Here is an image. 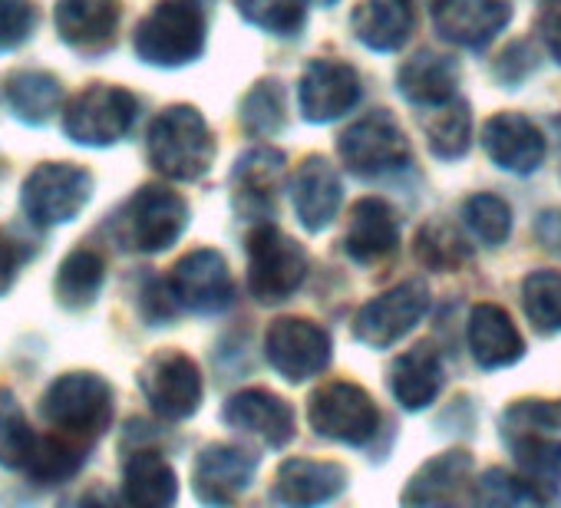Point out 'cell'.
<instances>
[{
  "label": "cell",
  "instance_id": "8992f818",
  "mask_svg": "<svg viewBox=\"0 0 561 508\" xmlns=\"http://www.w3.org/2000/svg\"><path fill=\"white\" fill-rule=\"evenodd\" d=\"M90 192H93V175L87 169L73 162H44L27 175L21 188V208L34 224L50 228V224L73 221L87 208Z\"/></svg>",
  "mask_w": 561,
  "mask_h": 508
},
{
  "label": "cell",
  "instance_id": "ba28073f",
  "mask_svg": "<svg viewBox=\"0 0 561 508\" xmlns=\"http://www.w3.org/2000/svg\"><path fill=\"white\" fill-rule=\"evenodd\" d=\"M308 416H311V426L318 436L337 439L347 446H367L380 426V413H377V403L370 400V393L347 380L321 386L311 396Z\"/></svg>",
  "mask_w": 561,
  "mask_h": 508
},
{
  "label": "cell",
  "instance_id": "d6a6232c",
  "mask_svg": "<svg viewBox=\"0 0 561 508\" xmlns=\"http://www.w3.org/2000/svg\"><path fill=\"white\" fill-rule=\"evenodd\" d=\"M423 129H426L430 149L439 159H459V155L469 152V142H472V116H469V106L466 103L449 100V103L433 106V113L423 119Z\"/></svg>",
  "mask_w": 561,
  "mask_h": 508
},
{
  "label": "cell",
  "instance_id": "7402d4cb",
  "mask_svg": "<svg viewBox=\"0 0 561 508\" xmlns=\"http://www.w3.org/2000/svg\"><path fill=\"white\" fill-rule=\"evenodd\" d=\"M119 0H57V31L77 50H103L119 27Z\"/></svg>",
  "mask_w": 561,
  "mask_h": 508
},
{
  "label": "cell",
  "instance_id": "836d02e7",
  "mask_svg": "<svg viewBox=\"0 0 561 508\" xmlns=\"http://www.w3.org/2000/svg\"><path fill=\"white\" fill-rule=\"evenodd\" d=\"M515 452L518 469L535 482H558L561 478V442L551 436V429H528L505 439Z\"/></svg>",
  "mask_w": 561,
  "mask_h": 508
},
{
  "label": "cell",
  "instance_id": "f1b7e54d",
  "mask_svg": "<svg viewBox=\"0 0 561 508\" xmlns=\"http://www.w3.org/2000/svg\"><path fill=\"white\" fill-rule=\"evenodd\" d=\"M472 472V459L469 452H443L436 459H430L413 478L410 488L403 492L407 505H436V501H453L459 498V488L469 482Z\"/></svg>",
  "mask_w": 561,
  "mask_h": 508
},
{
  "label": "cell",
  "instance_id": "4316f807",
  "mask_svg": "<svg viewBox=\"0 0 561 508\" xmlns=\"http://www.w3.org/2000/svg\"><path fill=\"white\" fill-rule=\"evenodd\" d=\"M390 390L403 409L430 406L443 390V363H439L436 350L433 347L407 350L390 370Z\"/></svg>",
  "mask_w": 561,
  "mask_h": 508
},
{
  "label": "cell",
  "instance_id": "5bb4252c",
  "mask_svg": "<svg viewBox=\"0 0 561 508\" xmlns=\"http://www.w3.org/2000/svg\"><path fill=\"white\" fill-rule=\"evenodd\" d=\"M512 11L502 0H436L433 24L436 31L466 50L489 47L508 24Z\"/></svg>",
  "mask_w": 561,
  "mask_h": 508
},
{
  "label": "cell",
  "instance_id": "b9f144b4",
  "mask_svg": "<svg viewBox=\"0 0 561 508\" xmlns=\"http://www.w3.org/2000/svg\"><path fill=\"white\" fill-rule=\"evenodd\" d=\"M37 27L34 0H0V50H14L31 41Z\"/></svg>",
  "mask_w": 561,
  "mask_h": 508
},
{
  "label": "cell",
  "instance_id": "60d3db41",
  "mask_svg": "<svg viewBox=\"0 0 561 508\" xmlns=\"http://www.w3.org/2000/svg\"><path fill=\"white\" fill-rule=\"evenodd\" d=\"M466 224L472 228L476 238H482L485 244H502L512 231V211L502 198L495 195H472L466 201Z\"/></svg>",
  "mask_w": 561,
  "mask_h": 508
},
{
  "label": "cell",
  "instance_id": "ffe728a7",
  "mask_svg": "<svg viewBox=\"0 0 561 508\" xmlns=\"http://www.w3.org/2000/svg\"><path fill=\"white\" fill-rule=\"evenodd\" d=\"M291 201L308 231H321L334 221L341 208V178L328 159L311 155L301 162L291 182Z\"/></svg>",
  "mask_w": 561,
  "mask_h": 508
},
{
  "label": "cell",
  "instance_id": "e0dca14e",
  "mask_svg": "<svg viewBox=\"0 0 561 508\" xmlns=\"http://www.w3.org/2000/svg\"><path fill=\"white\" fill-rule=\"evenodd\" d=\"M482 149L489 159L515 175H528L545 159V139L538 126L518 113H499L482 126Z\"/></svg>",
  "mask_w": 561,
  "mask_h": 508
},
{
  "label": "cell",
  "instance_id": "8fae6325",
  "mask_svg": "<svg viewBox=\"0 0 561 508\" xmlns=\"http://www.w3.org/2000/svg\"><path fill=\"white\" fill-rule=\"evenodd\" d=\"M430 308V291L423 281H407L370 304H364L354 318V334L367 347H393L407 337Z\"/></svg>",
  "mask_w": 561,
  "mask_h": 508
},
{
  "label": "cell",
  "instance_id": "cb8c5ba5",
  "mask_svg": "<svg viewBox=\"0 0 561 508\" xmlns=\"http://www.w3.org/2000/svg\"><path fill=\"white\" fill-rule=\"evenodd\" d=\"M347 485V472L337 462H318V459H288L277 469L274 492L288 505H318L341 495Z\"/></svg>",
  "mask_w": 561,
  "mask_h": 508
},
{
  "label": "cell",
  "instance_id": "7a4b0ae2",
  "mask_svg": "<svg viewBox=\"0 0 561 508\" xmlns=\"http://www.w3.org/2000/svg\"><path fill=\"white\" fill-rule=\"evenodd\" d=\"M149 159L152 165L175 178L195 182L211 169L215 136L195 106H169L149 126Z\"/></svg>",
  "mask_w": 561,
  "mask_h": 508
},
{
  "label": "cell",
  "instance_id": "d6986e66",
  "mask_svg": "<svg viewBox=\"0 0 561 508\" xmlns=\"http://www.w3.org/2000/svg\"><path fill=\"white\" fill-rule=\"evenodd\" d=\"M225 423L257 436L267 446H285L295 436L291 406L267 390H241L225 403Z\"/></svg>",
  "mask_w": 561,
  "mask_h": 508
},
{
  "label": "cell",
  "instance_id": "9a60e30c",
  "mask_svg": "<svg viewBox=\"0 0 561 508\" xmlns=\"http://www.w3.org/2000/svg\"><path fill=\"white\" fill-rule=\"evenodd\" d=\"M360 100V80L357 70L337 60H314L298 90V103L305 119L311 123H331L344 113H351Z\"/></svg>",
  "mask_w": 561,
  "mask_h": 508
},
{
  "label": "cell",
  "instance_id": "83f0119b",
  "mask_svg": "<svg viewBox=\"0 0 561 508\" xmlns=\"http://www.w3.org/2000/svg\"><path fill=\"white\" fill-rule=\"evenodd\" d=\"M123 492L133 505L165 508L179 498V478L159 452H133L123 469Z\"/></svg>",
  "mask_w": 561,
  "mask_h": 508
},
{
  "label": "cell",
  "instance_id": "d4e9b609",
  "mask_svg": "<svg viewBox=\"0 0 561 508\" xmlns=\"http://www.w3.org/2000/svg\"><path fill=\"white\" fill-rule=\"evenodd\" d=\"M351 27L364 47L390 54L403 47L413 31V4L410 0H360Z\"/></svg>",
  "mask_w": 561,
  "mask_h": 508
},
{
  "label": "cell",
  "instance_id": "ac0fdd59",
  "mask_svg": "<svg viewBox=\"0 0 561 508\" xmlns=\"http://www.w3.org/2000/svg\"><path fill=\"white\" fill-rule=\"evenodd\" d=\"M400 244V224L387 201L380 198H360L351 208L347 231H344V251L357 265H380Z\"/></svg>",
  "mask_w": 561,
  "mask_h": 508
},
{
  "label": "cell",
  "instance_id": "8d00e7d4",
  "mask_svg": "<svg viewBox=\"0 0 561 508\" xmlns=\"http://www.w3.org/2000/svg\"><path fill=\"white\" fill-rule=\"evenodd\" d=\"M241 126L251 136H274L280 126H285V90H280L277 80H264L257 83L244 103H241Z\"/></svg>",
  "mask_w": 561,
  "mask_h": 508
},
{
  "label": "cell",
  "instance_id": "f6af8a7d",
  "mask_svg": "<svg viewBox=\"0 0 561 508\" xmlns=\"http://www.w3.org/2000/svg\"><path fill=\"white\" fill-rule=\"evenodd\" d=\"M318 4H324V8H331V4H337V0H318Z\"/></svg>",
  "mask_w": 561,
  "mask_h": 508
},
{
  "label": "cell",
  "instance_id": "484cf974",
  "mask_svg": "<svg viewBox=\"0 0 561 508\" xmlns=\"http://www.w3.org/2000/svg\"><path fill=\"white\" fill-rule=\"evenodd\" d=\"M456 80H459V70L449 57H439V54H416L413 60H407L397 73V86L400 93L416 103V106H439V103H449L453 93H456Z\"/></svg>",
  "mask_w": 561,
  "mask_h": 508
},
{
  "label": "cell",
  "instance_id": "7bdbcfd3",
  "mask_svg": "<svg viewBox=\"0 0 561 508\" xmlns=\"http://www.w3.org/2000/svg\"><path fill=\"white\" fill-rule=\"evenodd\" d=\"M538 34H541V41H545L548 54L561 64V8H554L551 14H545V18H541Z\"/></svg>",
  "mask_w": 561,
  "mask_h": 508
},
{
  "label": "cell",
  "instance_id": "bcb514c9",
  "mask_svg": "<svg viewBox=\"0 0 561 508\" xmlns=\"http://www.w3.org/2000/svg\"><path fill=\"white\" fill-rule=\"evenodd\" d=\"M548 4H558V8H561V0H548Z\"/></svg>",
  "mask_w": 561,
  "mask_h": 508
},
{
  "label": "cell",
  "instance_id": "1f68e13d",
  "mask_svg": "<svg viewBox=\"0 0 561 508\" xmlns=\"http://www.w3.org/2000/svg\"><path fill=\"white\" fill-rule=\"evenodd\" d=\"M103 278H106V265L96 251L90 247H80L73 251L70 258L60 265V275H57V298L64 308L70 311H83L96 301L100 288H103Z\"/></svg>",
  "mask_w": 561,
  "mask_h": 508
},
{
  "label": "cell",
  "instance_id": "603a6c76",
  "mask_svg": "<svg viewBox=\"0 0 561 508\" xmlns=\"http://www.w3.org/2000/svg\"><path fill=\"white\" fill-rule=\"evenodd\" d=\"M285 175V155L277 149H251L234 162L231 185H234V205L244 215L264 218L274 208V192Z\"/></svg>",
  "mask_w": 561,
  "mask_h": 508
},
{
  "label": "cell",
  "instance_id": "f35d334b",
  "mask_svg": "<svg viewBox=\"0 0 561 508\" xmlns=\"http://www.w3.org/2000/svg\"><path fill=\"white\" fill-rule=\"evenodd\" d=\"M476 498L489 505H535V501H548L551 495H545L541 482L528 475L518 478V475H508L505 469H489L476 482Z\"/></svg>",
  "mask_w": 561,
  "mask_h": 508
},
{
  "label": "cell",
  "instance_id": "9c48e42d",
  "mask_svg": "<svg viewBox=\"0 0 561 508\" xmlns=\"http://www.w3.org/2000/svg\"><path fill=\"white\" fill-rule=\"evenodd\" d=\"M267 363L291 383H305L328 370L331 363V337L324 327L305 318H280L264 334Z\"/></svg>",
  "mask_w": 561,
  "mask_h": 508
},
{
  "label": "cell",
  "instance_id": "4dcf8cb0",
  "mask_svg": "<svg viewBox=\"0 0 561 508\" xmlns=\"http://www.w3.org/2000/svg\"><path fill=\"white\" fill-rule=\"evenodd\" d=\"M8 103L14 116L27 126H44L64 103V86L54 73L24 70L8 80Z\"/></svg>",
  "mask_w": 561,
  "mask_h": 508
},
{
  "label": "cell",
  "instance_id": "f546056e",
  "mask_svg": "<svg viewBox=\"0 0 561 508\" xmlns=\"http://www.w3.org/2000/svg\"><path fill=\"white\" fill-rule=\"evenodd\" d=\"M87 442L67 436V432H47V436H37L34 449H31V459L24 465V472L31 475V482L37 485H57V482H67L73 478L83 462H87Z\"/></svg>",
  "mask_w": 561,
  "mask_h": 508
},
{
  "label": "cell",
  "instance_id": "4fadbf2b",
  "mask_svg": "<svg viewBox=\"0 0 561 508\" xmlns=\"http://www.w3.org/2000/svg\"><path fill=\"white\" fill-rule=\"evenodd\" d=\"M139 386L162 419H188L202 403V373L195 360L179 350L156 354L146 363Z\"/></svg>",
  "mask_w": 561,
  "mask_h": 508
},
{
  "label": "cell",
  "instance_id": "2e32d148",
  "mask_svg": "<svg viewBox=\"0 0 561 508\" xmlns=\"http://www.w3.org/2000/svg\"><path fill=\"white\" fill-rule=\"evenodd\" d=\"M254 465H257L254 455L238 446H228V442L205 446L192 472L195 495L208 505H228L251 485Z\"/></svg>",
  "mask_w": 561,
  "mask_h": 508
},
{
  "label": "cell",
  "instance_id": "e575fe53",
  "mask_svg": "<svg viewBox=\"0 0 561 508\" xmlns=\"http://www.w3.org/2000/svg\"><path fill=\"white\" fill-rule=\"evenodd\" d=\"M34 442H37V432L27 426V416L18 396L11 390H0V465L24 469Z\"/></svg>",
  "mask_w": 561,
  "mask_h": 508
},
{
  "label": "cell",
  "instance_id": "3957f363",
  "mask_svg": "<svg viewBox=\"0 0 561 508\" xmlns=\"http://www.w3.org/2000/svg\"><path fill=\"white\" fill-rule=\"evenodd\" d=\"M188 224V205L179 192L165 185L139 188L113 221V234L123 247L139 254L165 251L179 241Z\"/></svg>",
  "mask_w": 561,
  "mask_h": 508
},
{
  "label": "cell",
  "instance_id": "52a82bcc",
  "mask_svg": "<svg viewBox=\"0 0 561 508\" xmlns=\"http://www.w3.org/2000/svg\"><path fill=\"white\" fill-rule=\"evenodd\" d=\"M136 113L139 103L129 90L93 83L67 106L64 132L80 146H113L133 129Z\"/></svg>",
  "mask_w": 561,
  "mask_h": 508
},
{
  "label": "cell",
  "instance_id": "5b68a950",
  "mask_svg": "<svg viewBox=\"0 0 561 508\" xmlns=\"http://www.w3.org/2000/svg\"><path fill=\"white\" fill-rule=\"evenodd\" d=\"M308 275V258L298 241L274 224H257L248 234V291L261 304L288 301Z\"/></svg>",
  "mask_w": 561,
  "mask_h": 508
},
{
  "label": "cell",
  "instance_id": "d590c367",
  "mask_svg": "<svg viewBox=\"0 0 561 508\" xmlns=\"http://www.w3.org/2000/svg\"><path fill=\"white\" fill-rule=\"evenodd\" d=\"M522 301L541 334L561 331V272H531L522 285Z\"/></svg>",
  "mask_w": 561,
  "mask_h": 508
},
{
  "label": "cell",
  "instance_id": "ee69618b",
  "mask_svg": "<svg viewBox=\"0 0 561 508\" xmlns=\"http://www.w3.org/2000/svg\"><path fill=\"white\" fill-rule=\"evenodd\" d=\"M18 275V258H14V247L0 238V295H8V288L14 285Z\"/></svg>",
  "mask_w": 561,
  "mask_h": 508
},
{
  "label": "cell",
  "instance_id": "6da1fadb",
  "mask_svg": "<svg viewBox=\"0 0 561 508\" xmlns=\"http://www.w3.org/2000/svg\"><path fill=\"white\" fill-rule=\"evenodd\" d=\"M211 0H159L139 21L133 47L152 67H185L205 50Z\"/></svg>",
  "mask_w": 561,
  "mask_h": 508
},
{
  "label": "cell",
  "instance_id": "30bf717a",
  "mask_svg": "<svg viewBox=\"0 0 561 508\" xmlns=\"http://www.w3.org/2000/svg\"><path fill=\"white\" fill-rule=\"evenodd\" d=\"M341 159L354 175H383L410 159V142L390 113H370L341 136Z\"/></svg>",
  "mask_w": 561,
  "mask_h": 508
},
{
  "label": "cell",
  "instance_id": "ab89813d",
  "mask_svg": "<svg viewBox=\"0 0 561 508\" xmlns=\"http://www.w3.org/2000/svg\"><path fill=\"white\" fill-rule=\"evenodd\" d=\"M416 258L433 272H456L466 262V244L446 224H426L416 234Z\"/></svg>",
  "mask_w": 561,
  "mask_h": 508
},
{
  "label": "cell",
  "instance_id": "44dd1931",
  "mask_svg": "<svg viewBox=\"0 0 561 508\" xmlns=\"http://www.w3.org/2000/svg\"><path fill=\"white\" fill-rule=\"evenodd\" d=\"M469 350H472L479 367L502 370V367H512L522 360L525 340L502 308L479 304L469 314Z\"/></svg>",
  "mask_w": 561,
  "mask_h": 508
},
{
  "label": "cell",
  "instance_id": "7c38bea8",
  "mask_svg": "<svg viewBox=\"0 0 561 508\" xmlns=\"http://www.w3.org/2000/svg\"><path fill=\"white\" fill-rule=\"evenodd\" d=\"M169 288L179 301V308L195 314H221L234 301V281L228 275V265L218 251L198 247L172 268Z\"/></svg>",
  "mask_w": 561,
  "mask_h": 508
},
{
  "label": "cell",
  "instance_id": "74e56055",
  "mask_svg": "<svg viewBox=\"0 0 561 508\" xmlns=\"http://www.w3.org/2000/svg\"><path fill=\"white\" fill-rule=\"evenodd\" d=\"M234 4L248 24L277 37L295 34L305 24V11H308L305 0H234Z\"/></svg>",
  "mask_w": 561,
  "mask_h": 508
},
{
  "label": "cell",
  "instance_id": "277c9868",
  "mask_svg": "<svg viewBox=\"0 0 561 508\" xmlns=\"http://www.w3.org/2000/svg\"><path fill=\"white\" fill-rule=\"evenodd\" d=\"M41 409L54 429L90 446L113 423V390L96 373H67L44 393Z\"/></svg>",
  "mask_w": 561,
  "mask_h": 508
}]
</instances>
